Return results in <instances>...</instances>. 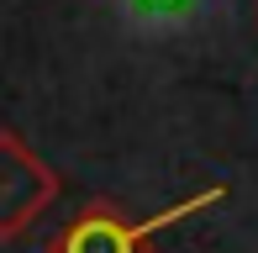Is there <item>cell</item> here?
I'll use <instances>...</instances> for the list:
<instances>
[{
  "label": "cell",
  "mask_w": 258,
  "mask_h": 253,
  "mask_svg": "<svg viewBox=\"0 0 258 253\" xmlns=\"http://www.w3.org/2000/svg\"><path fill=\"white\" fill-rule=\"evenodd\" d=\"M221 201H227V185H206V190L184 195L179 206L148 216V222H132V216H121L116 206L95 201L90 211H79L74 222L58 232L53 253H148V243H153L158 232H169L184 216H201V211H211V206H221Z\"/></svg>",
  "instance_id": "6da1fadb"
},
{
  "label": "cell",
  "mask_w": 258,
  "mask_h": 253,
  "mask_svg": "<svg viewBox=\"0 0 258 253\" xmlns=\"http://www.w3.org/2000/svg\"><path fill=\"white\" fill-rule=\"evenodd\" d=\"M63 179L16 126H0V243H16L53 211Z\"/></svg>",
  "instance_id": "7a4b0ae2"
}]
</instances>
